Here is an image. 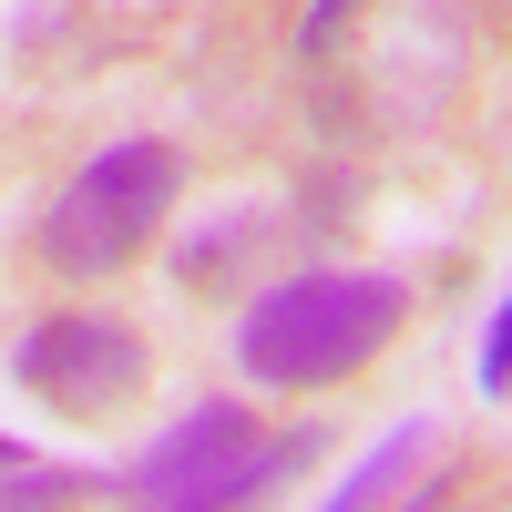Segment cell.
Listing matches in <instances>:
<instances>
[{
    "mask_svg": "<svg viewBox=\"0 0 512 512\" xmlns=\"http://www.w3.org/2000/svg\"><path fill=\"white\" fill-rule=\"evenodd\" d=\"M400 277H287L256 287V308L236 318V359L267 390H318V379H349L359 359L390 349L400 328Z\"/></svg>",
    "mask_w": 512,
    "mask_h": 512,
    "instance_id": "6da1fadb",
    "label": "cell"
},
{
    "mask_svg": "<svg viewBox=\"0 0 512 512\" xmlns=\"http://www.w3.org/2000/svg\"><path fill=\"white\" fill-rule=\"evenodd\" d=\"M164 205H175V144H103L82 175L52 195V216H41V267L52 277H103L123 267L154 226H164Z\"/></svg>",
    "mask_w": 512,
    "mask_h": 512,
    "instance_id": "7a4b0ae2",
    "label": "cell"
},
{
    "mask_svg": "<svg viewBox=\"0 0 512 512\" xmlns=\"http://www.w3.org/2000/svg\"><path fill=\"white\" fill-rule=\"evenodd\" d=\"M318 431H287V441H256V420L236 400H195L175 431H164L134 472H123V492L134 502H185V512H216V502H256L287 482V461H308Z\"/></svg>",
    "mask_w": 512,
    "mask_h": 512,
    "instance_id": "3957f363",
    "label": "cell"
},
{
    "mask_svg": "<svg viewBox=\"0 0 512 512\" xmlns=\"http://www.w3.org/2000/svg\"><path fill=\"white\" fill-rule=\"evenodd\" d=\"M11 379H21V390H41L62 420H103V410H123V400L154 379V359H144V338L123 328V318L72 308V318H52V328H31V338H21Z\"/></svg>",
    "mask_w": 512,
    "mask_h": 512,
    "instance_id": "277c9868",
    "label": "cell"
},
{
    "mask_svg": "<svg viewBox=\"0 0 512 512\" xmlns=\"http://www.w3.org/2000/svg\"><path fill=\"white\" fill-rule=\"evenodd\" d=\"M420 451H431V420H400V431L379 441L359 472H338V492H328V502H338V512H349V502H390V492L410 482V461H420Z\"/></svg>",
    "mask_w": 512,
    "mask_h": 512,
    "instance_id": "5b68a950",
    "label": "cell"
},
{
    "mask_svg": "<svg viewBox=\"0 0 512 512\" xmlns=\"http://www.w3.org/2000/svg\"><path fill=\"white\" fill-rule=\"evenodd\" d=\"M93 482L82 472H52V461H0V512H21V502H82Z\"/></svg>",
    "mask_w": 512,
    "mask_h": 512,
    "instance_id": "8992f818",
    "label": "cell"
},
{
    "mask_svg": "<svg viewBox=\"0 0 512 512\" xmlns=\"http://www.w3.org/2000/svg\"><path fill=\"white\" fill-rule=\"evenodd\" d=\"M482 390H512V297L492 308V338H482Z\"/></svg>",
    "mask_w": 512,
    "mask_h": 512,
    "instance_id": "52a82bcc",
    "label": "cell"
},
{
    "mask_svg": "<svg viewBox=\"0 0 512 512\" xmlns=\"http://www.w3.org/2000/svg\"><path fill=\"white\" fill-rule=\"evenodd\" d=\"M349 11H359V0H318V11H308V52H328V31L349 21Z\"/></svg>",
    "mask_w": 512,
    "mask_h": 512,
    "instance_id": "ba28073f",
    "label": "cell"
},
{
    "mask_svg": "<svg viewBox=\"0 0 512 512\" xmlns=\"http://www.w3.org/2000/svg\"><path fill=\"white\" fill-rule=\"evenodd\" d=\"M0 461H21V451H11V441H0Z\"/></svg>",
    "mask_w": 512,
    "mask_h": 512,
    "instance_id": "9c48e42d",
    "label": "cell"
}]
</instances>
